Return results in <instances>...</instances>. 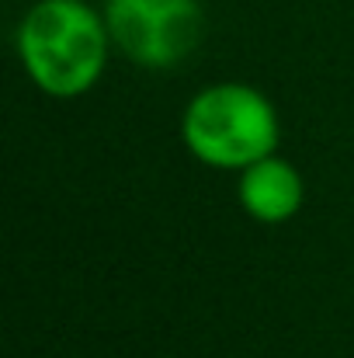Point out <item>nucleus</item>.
Masks as SVG:
<instances>
[{"label":"nucleus","mask_w":354,"mask_h":358,"mask_svg":"<svg viewBox=\"0 0 354 358\" xmlns=\"http://www.w3.org/2000/svg\"><path fill=\"white\" fill-rule=\"evenodd\" d=\"M105 21L118 52L146 70H170L188 59L205 28L198 0H108Z\"/></svg>","instance_id":"nucleus-3"},{"label":"nucleus","mask_w":354,"mask_h":358,"mask_svg":"<svg viewBox=\"0 0 354 358\" xmlns=\"http://www.w3.org/2000/svg\"><path fill=\"white\" fill-rule=\"evenodd\" d=\"M105 10L84 0H38L17 24V56L31 84L52 98L87 94L112 52Z\"/></svg>","instance_id":"nucleus-1"},{"label":"nucleus","mask_w":354,"mask_h":358,"mask_svg":"<svg viewBox=\"0 0 354 358\" xmlns=\"http://www.w3.org/2000/svg\"><path fill=\"white\" fill-rule=\"evenodd\" d=\"M181 139L198 164L243 171L278 150L281 122L267 94L230 80L212 84L188 101L181 115Z\"/></svg>","instance_id":"nucleus-2"},{"label":"nucleus","mask_w":354,"mask_h":358,"mask_svg":"<svg viewBox=\"0 0 354 358\" xmlns=\"http://www.w3.org/2000/svg\"><path fill=\"white\" fill-rule=\"evenodd\" d=\"M236 199H239V206L250 220L278 227V223H288L302 209L306 181H302L295 164L271 153V157H264V160L239 171Z\"/></svg>","instance_id":"nucleus-4"}]
</instances>
